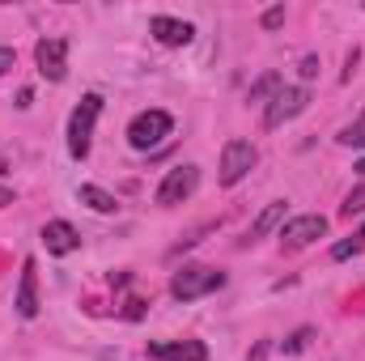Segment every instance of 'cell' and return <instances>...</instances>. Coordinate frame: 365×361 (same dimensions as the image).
<instances>
[{"label":"cell","instance_id":"cell-1","mask_svg":"<svg viewBox=\"0 0 365 361\" xmlns=\"http://www.w3.org/2000/svg\"><path fill=\"white\" fill-rule=\"evenodd\" d=\"M98 115H102V98H98V93H86V98L77 102L73 119H68V153H73L77 162H86V158H90L93 123H98Z\"/></svg>","mask_w":365,"mask_h":361},{"label":"cell","instance_id":"cell-2","mask_svg":"<svg viewBox=\"0 0 365 361\" xmlns=\"http://www.w3.org/2000/svg\"><path fill=\"white\" fill-rule=\"evenodd\" d=\"M175 132V119H170V111H140L132 123H128V145L132 149H140V153H149V149H158L166 136Z\"/></svg>","mask_w":365,"mask_h":361},{"label":"cell","instance_id":"cell-3","mask_svg":"<svg viewBox=\"0 0 365 361\" xmlns=\"http://www.w3.org/2000/svg\"><path fill=\"white\" fill-rule=\"evenodd\" d=\"M221 285H225V272H221V268L191 264V268H179V272H175V280H170V293H175L179 302H195V298H204V293H217Z\"/></svg>","mask_w":365,"mask_h":361},{"label":"cell","instance_id":"cell-4","mask_svg":"<svg viewBox=\"0 0 365 361\" xmlns=\"http://www.w3.org/2000/svg\"><path fill=\"white\" fill-rule=\"evenodd\" d=\"M306 106H310V90H306V86H280V90L272 93V102L264 106V128H268V132L284 128V123L297 119Z\"/></svg>","mask_w":365,"mask_h":361},{"label":"cell","instance_id":"cell-5","mask_svg":"<svg viewBox=\"0 0 365 361\" xmlns=\"http://www.w3.org/2000/svg\"><path fill=\"white\" fill-rule=\"evenodd\" d=\"M255 162H259V149L251 141H225V149H221V183L225 187L242 183L255 171Z\"/></svg>","mask_w":365,"mask_h":361},{"label":"cell","instance_id":"cell-6","mask_svg":"<svg viewBox=\"0 0 365 361\" xmlns=\"http://www.w3.org/2000/svg\"><path fill=\"white\" fill-rule=\"evenodd\" d=\"M195 187H200V166H175V171H166V179L158 183V204L162 208H175Z\"/></svg>","mask_w":365,"mask_h":361},{"label":"cell","instance_id":"cell-7","mask_svg":"<svg viewBox=\"0 0 365 361\" xmlns=\"http://www.w3.org/2000/svg\"><path fill=\"white\" fill-rule=\"evenodd\" d=\"M323 234H327V217H323V213H306V217H293V221L280 225V243H284L289 251H302V247H310V243L323 238Z\"/></svg>","mask_w":365,"mask_h":361},{"label":"cell","instance_id":"cell-8","mask_svg":"<svg viewBox=\"0 0 365 361\" xmlns=\"http://www.w3.org/2000/svg\"><path fill=\"white\" fill-rule=\"evenodd\" d=\"M34 64L47 81H64L68 77V39H38Z\"/></svg>","mask_w":365,"mask_h":361},{"label":"cell","instance_id":"cell-9","mask_svg":"<svg viewBox=\"0 0 365 361\" xmlns=\"http://www.w3.org/2000/svg\"><path fill=\"white\" fill-rule=\"evenodd\" d=\"M149 34H153L162 47H187V43L195 39V26H191V21H179V17L158 13V17L149 21Z\"/></svg>","mask_w":365,"mask_h":361},{"label":"cell","instance_id":"cell-10","mask_svg":"<svg viewBox=\"0 0 365 361\" xmlns=\"http://www.w3.org/2000/svg\"><path fill=\"white\" fill-rule=\"evenodd\" d=\"M43 247H47V255H73L81 247V234H77L73 221H47L43 225Z\"/></svg>","mask_w":365,"mask_h":361},{"label":"cell","instance_id":"cell-11","mask_svg":"<svg viewBox=\"0 0 365 361\" xmlns=\"http://www.w3.org/2000/svg\"><path fill=\"white\" fill-rule=\"evenodd\" d=\"M17 315L21 319H34L38 315V276H34V260L21 264V280H17V298H13Z\"/></svg>","mask_w":365,"mask_h":361},{"label":"cell","instance_id":"cell-12","mask_svg":"<svg viewBox=\"0 0 365 361\" xmlns=\"http://www.w3.org/2000/svg\"><path fill=\"white\" fill-rule=\"evenodd\" d=\"M149 357H162V361H208V349H204L200 340H175V345L158 340V345H149Z\"/></svg>","mask_w":365,"mask_h":361},{"label":"cell","instance_id":"cell-13","mask_svg":"<svg viewBox=\"0 0 365 361\" xmlns=\"http://www.w3.org/2000/svg\"><path fill=\"white\" fill-rule=\"evenodd\" d=\"M284 213H289V204H284V200H272V204H268V208H264V213L255 217V225L247 230V238H242V243H255V238H268L272 230H280V225H284Z\"/></svg>","mask_w":365,"mask_h":361},{"label":"cell","instance_id":"cell-14","mask_svg":"<svg viewBox=\"0 0 365 361\" xmlns=\"http://www.w3.org/2000/svg\"><path fill=\"white\" fill-rule=\"evenodd\" d=\"M77 200H81V204H90L93 213H115V208H119V200H115L110 191L93 187V183H81V187H77Z\"/></svg>","mask_w":365,"mask_h":361},{"label":"cell","instance_id":"cell-15","mask_svg":"<svg viewBox=\"0 0 365 361\" xmlns=\"http://www.w3.org/2000/svg\"><path fill=\"white\" fill-rule=\"evenodd\" d=\"M280 86H284V81H280V73H264V77L247 90V102H251V106H268V102H272V93L280 90Z\"/></svg>","mask_w":365,"mask_h":361},{"label":"cell","instance_id":"cell-16","mask_svg":"<svg viewBox=\"0 0 365 361\" xmlns=\"http://www.w3.org/2000/svg\"><path fill=\"white\" fill-rule=\"evenodd\" d=\"M314 336H319L314 327H297L289 340H280V353H284V357H293V353H306V349L314 345Z\"/></svg>","mask_w":365,"mask_h":361},{"label":"cell","instance_id":"cell-17","mask_svg":"<svg viewBox=\"0 0 365 361\" xmlns=\"http://www.w3.org/2000/svg\"><path fill=\"white\" fill-rule=\"evenodd\" d=\"M361 251H365V225L353 234V238H344V243H336V247H331V260H336V264H344V260H353V255H361Z\"/></svg>","mask_w":365,"mask_h":361},{"label":"cell","instance_id":"cell-18","mask_svg":"<svg viewBox=\"0 0 365 361\" xmlns=\"http://www.w3.org/2000/svg\"><path fill=\"white\" fill-rule=\"evenodd\" d=\"M336 141H340L344 149H365V111L349 123V128H344V132H340V136H336Z\"/></svg>","mask_w":365,"mask_h":361},{"label":"cell","instance_id":"cell-19","mask_svg":"<svg viewBox=\"0 0 365 361\" xmlns=\"http://www.w3.org/2000/svg\"><path fill=\"white\" fill-rule=\"evenodd\" d=\"M340 213H344V217H361V213H365V183H357V187H353V191L344 195Z\"/></svg>","mask_w":365,"mask_h":361},{"label":"cell","instance_id":"cell-20","mask_svg":"<svg viewBox=\"0 0 365 361\" xmlns=\"http://www.w3.org/2000/svg\"><path fill=\"white\" fill-rule=\"evenodd\" d=\"M280 26H284V4H272L264 13V30H280Z\"/></svg>","mask_w":365,"mask_h":361},{"label":"cell","instance_id":"cell-21","mask_svg":"<svg viewBox=\"0 0 365 361\" xmlns=\"http://www.w3.org/2000/svg\"><path fill=\"white\" fill-rule=\"evenodd\" d=\"M297 73H302V81H314L319 77V56H302V68Z\"/></svg>","mask_w":365,"mask_h":361},{"label":"cell","instance_id":"cell-22","mask_svg":"<svg viewBox=\"0 0 365 361\" xmlns=\"http://www.w3.org/2000/svg\"><path fill=\"white\" fill-rule=\"evenodd\" d=\"M13 64H17V51H13V47H0V77H4Z\"/></svg>","mask_w":365,"mask_h":361},{"label":"cell","instance_id":"cell-23","mask_svg":"<svg viewBox=\"0 0 365 361\" xmlns=\"http://www.w3.org/2000/svg\"><path fill=\"white\" fill-rule=\"evenodd\" d=\"M123 315H128V319H140V315H145V302H140V298H132V302H128V310H123Z\"/></svg>","mask_w":365,"mask_h":361},{"label":"cell","instance_id":"cell-24","mask_svg":"<svg viewBox=\"0 0 365 361\" xmlns=\"http://www.w3.org/2000/svg\"><path fill=\"white\" fill-rule=\"evenodd\" d=\"M9 204H13V191H9V187H0V208H9Z\"/></svg>","mask_w":365,"mask_h":361},{"label":"cell","instance_id":"cell-25","mask_svg":"<svg viewBox=\"0 0 365 361\" xmlns=\"http://www.w3.org/2000/svg\"><path fill=\"white\" fill-rule=\"evenodd\" d=\"M264 357H268V340H264V345H259V349L251 353V361H264Z\"/></svg>","mask_w":365,"mask_h":361},{"label":"cell","instance_id":"cell-26","mask_svg":"<svg viewBox=\"0 0 365 361\" xmlns=\"http://www.w3.org/2000/svg\"><path fill=\"white\" fill-rule=\"evenodd\" d=\"M357 175H361V179H365V158H361V162H357Z\"/></svg>","mask_w":365,"mask_h":361},{"label":"cell","instance_id":"cell-27","mask_svg":"<svg viewBox=\"0 0 365 361\" xmlns=\"http://www.w3.org/2000/svg\"><path fill=\"white\" fill-rule=\"evenodd\" d=\"M4 171H9V162H4V158H0V175H4Z\"/></svg>","mask_w":365,"mask_h":361}]
</instances>
